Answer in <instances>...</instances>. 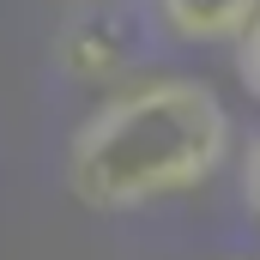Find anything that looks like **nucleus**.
Instances as JSON below:
<instances>
[{
  "label": "nucleus",
  "instance_id": "nucleus-2",
  "mask_svg": "<svg viewBox=\"0 0 260 260\" xmlns=\"http://www.w3.org/2000/svg\"><path fill=\"white\" fill-rule=\"evenodd\" d=\"M61 55L79 79H121L133 61H139V30H133L127 12H97V18H79L61 37Z\"/></svg>",
  "mask_w": 260,
  "mask_h": 260
},
{
  "label": "nucleus",
  "instance_id": "nucleus-5",
  "mask_svg": "<svg viewBox=\"0 0 260 260\" xmlns=\"http://www.w3.org/2000/svg\"><path fill=\"white\" fill-rule=\"evenodd\" d=\"M236 188H242V206H248V218L260 224V139L242 151V170H236Z\"/></svg>",
  "mask_w": 260,
  "mask_h": 260
},
{
  "label": "nucleus",
  "instance_id": "nucleus-1",
  "mask_svg": "<svg viewBox=\"0 0 260 260\" xmlns=\"http://www.w3.org/2000/svg\"><path fill=\"white\" fill-rule=\"evenodd\" d=\"M230 157V109L206 79H145L109 97L67 145V188L97 212L206 188Z\"/></svg>",
  "mask_w": 260,
  "mask_h": 260
},
{
  "label": "nucleus",
  "instance_id": "nucleus-4",
  "mask_svg": "<svg viewBox=\"0 0 260 260\" xmlns=\"http://www.w3.org/2000/svg\"><path fill=\"white\" fill-rule=\"evenodd\" d=\"M236 79H242L248 97H260V18L242 30V43H236Z\"/></svg>",
  "mask_w": 260,
  "mask_h": 260
},
{
  "label": "nucleus",
  "instance_id": "nucleus-3",
  "mask_svg": "<svg viewBox=\"0 0 260 260\" xmlns=\"http://www.w3.org/2000/svg\"><path fill=\"white\" fill-rule=\"evenodd\" d=\"M151 12L176 43H242L260 0H151Z\"/></svg>",
  "mask_w": 260,
  "mask_h": 260
}]
</instances>
